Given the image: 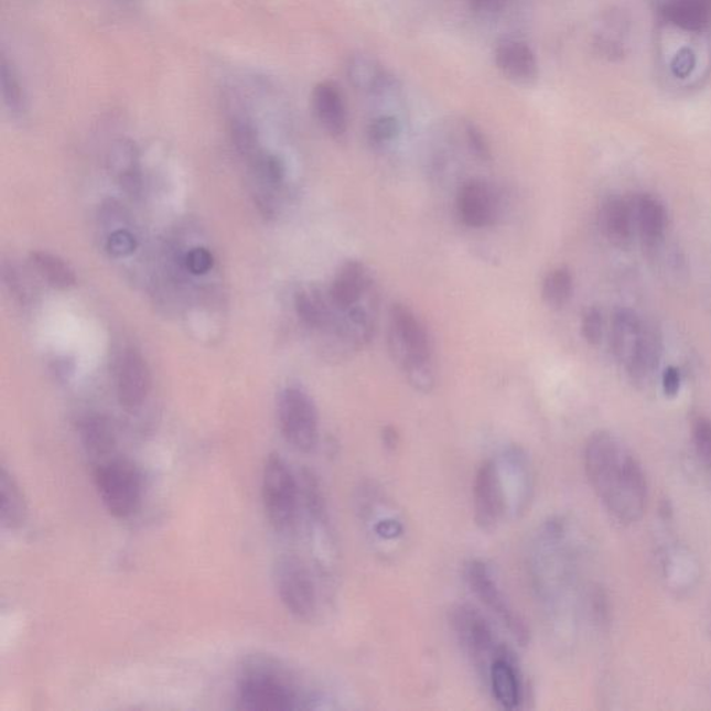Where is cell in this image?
I'll return each mask as SVG.
<instances>
[{
  "instance_id": "cell-30",
  "label": "cell",
  "mask_w": 711,
  "mask_h": 711,
  "mask_svg": "<svg viewBox=\"0 0 711 711\" xmlns=\"http://www.w3.org/2000/svg\"><path fill=\"white\" fill-rule=\"evenodd\" d=\"M464 137H466L470 152H472L475 158L480 159L481 162H489V160H492L488 139H486L484 132L481 131L474 122L467 121L466 125H464Z\"/></svg>"
},
{
  "instance_id": "cell-11",
  "label": "cell",
  "mask_w": 711,
  "mask_h": 711,
  "mask_svg": "<svg viewBox=\"0 0 711 711\" xmlns=\"http://www.w3.org/2000/svg\"><path fill=\"white\" fill-rule=\"evenodd\" d=\"M509 499L496 460H485L474 481V520L485 532L495 531L506 516Z\"/></svg>"
},
{
  "instance_id": "cell-31",
  "label": "cell",
  "mask_w": 711,
  "mask_h": 711,
  "mask_svg": "<svg viewBox=\"0 0 711 711\" xmlns=\"http://www.w3.org/2000/svg\"><path fill=\"white\" fill-rule=\"evenodd\" d=\"M581 333L590 345H597L603 336V317L597 308H588L582 314Z\"/></svg>"
},
{
  "instance_id": "cell-28",
  "label": "cell",
  "mask_w": 711,
  "mask_h": 711,
  "mask_svg": "<svg viewBox=\"0 0 711 711\" xmlns=\"http://www.w3.org/2000/svg\"><path fill=\"white\" fill-rule=\"evenodd\" d=\"M295 309L299 319L308 327L322 328L330 323L327 303L314 292H299L295 298Z\"/></svg>"
},
{
  "instance_id": "cell-7",
  "label": "cell",
  "mask_w": 711,
  "mask_h": 711,
  "mask_svg": "<svg viewBox=\"0 0 711 711\" xmlns=\"http://www.w3.org/2000/svg\"><path fill=\"white\" fill-rule=\"evenodd\" d=\"M277 413L283 440L298 452L312 453L319 443V413L309 394L298 387L283 389Z\"/></svg>"
},
{
  "instance_id": "cell-13",
  "label": "cell",
  "mask_w": 711,
  "mask_h": 711,
  "mask_svg": "<svg viewBox=\"0 0 711 711\" xmlns=\"http://www.w3.org/2000/svg\"><path fill=\"white\" fill-rule=\"evenodd\" d=\"M633 20L623 9L612 8L601 14L591 35L592 52L603 61L616 63L629 55Z\"/></svg>"
},
{
  "instance_id": "cell-5",
  "label": "cell",
  "mask_w": 711,
  "mask_h": 711,
  "mask_svg": "<svg viewBox=\"0 0 711 711\" xmlns=\"http://www.w3.org/2000/svg\"><path fill=\"white\" fill-rule=\"evenodd\" d=\"M261 499L271 527L280 534H291L297 527L301 507V485L286 460L271 453L261 477Z\"/></svg>"
},
{
  "instance_id": "cell-24",
  "label": "cell",
  "mask_w": 711,
  "mask_h": 711,
  "mask_svg": "<svg viewBox=\"0 0 711 711\" xmlns=\"http://www.w3.org/2000/svg\"><path fill=\"white\" fill-rule=\"evenodd\" d=\"M644 327L645 324L640 322L638 315L628 309H620L614 313L612 346L614 355L624 363V366L629 360V357L633 356L640 335H643Z\"/></svg>"
},
{
  "instance_id": "cell-1",
  "label": "cell",
  "mask_w": 711,
  "mask_h": 711,
  "mask_svg": "<svg viewBox=\"0 0 711 711\" xmlns=\"http://www.w3.org/2000/svg\"><path fill=\"white\" fill-rule=\"evenodd\" d=\"M585 470L604 509L622 524L638 521L648 502V486L638 460L608 432H596L585 446Z\"/></svg>"
},
{
  "instance_id": "cell-10",
  "label": "cell",
  "mask_w": 711,
  "mask_h": 711,
  "mask_svg": "<svg viewBox=\"0 0 711 711\" xmlns=\"http://www.w3.org/2000/svg\"><path fill=\"white\" fill-rule=\"evenodd\" d=\"M464 577H466L470 590L505 625L513 638L523 646L527 645L529 643L527 624L511 606V603L507 601L489 567L481 560L468 561Z\"/></svg>"
},
{
  "instance_id": "cell-37",
  "label": "cell",
  "mask_w": 711,
  "mask_h": 711,
  "mask_svg": "<svg viewBox=\"0 0 711 711\" xmlns=\"http://www.w3.org/2000/svg\"><path fill=\"white\" fill-rule=\"evenodd\" d=\"M681 387V374L676 367L666 368L665 374H662V389L667 397H676L680 392Z\"/></svg>"
},
{
  "instance_id": "cell-22",
  "label": "cell",
  "mask_w": 711,
  "mask_h": 711,
  "mask_svg": "<svg viewBox=\"0 0 711 711\" xmlns=\"http://www.w3.org/2000/svg\"><path fill=\"white\" fill-rule=\"evenodd\" d=\"M29 516V507L18 481L7 467L0 474V521L8 529H19L24 526Z\"/></svg>"
},
{
  "instance_id": "cell-21",
  "label": "cell",
  "mask_w": 711,
  "mask_h": 711,
  "mask_svg": "<svg viewBox=\"0 0 711 711\" xmlns=\"http://www.w3.org/2000/svg\"><path fill=\"white\" fill-rule=\"evenodd\" d=\"M488 681L492 694L497 703L505 709H516L521 702L520 672L513 660L509 650L497 656L489 667Z\"/></svg>"
},
{
  "instance_id": "cell-17",
  "label": "cell",
  "mask_w": 711,
  "mask_h": 711,
  "mask_svg": "<svg viewBox=\"0 0 711 711\" xmlns=\"http://www.w3.org/2000/svg\"><path fill=\"white\" fill-rule=\"evenodd\" d=\"M460 220L472 228L491 226L496 216L494 191L483 180H470L457 194Z\"/></svg>"
},
{
  "instance_id": "cell-35",
  "label": "cell",
  "mask_w": 711,
  "mask_h": 711,
  "mask_svg": "<svg viewBox=\"0 0 711 711\" xmlns=\"http://www.w3.org/2000/svg\"><path fill=\"white\" fill-rule=\"evenodd\" d=\"M213 255L205 248L191 249L185 258V266L194 276H205L213 269Z\"/></svg>"
},
{
  "instance_id": "cell-12",
  "label": "cell",
  "mask_w": 711,
  "mask_h": 711,
  "mask_svg": "<svg viewBox=\"0 0 711 711\" xmlns=\"http://www.w3.org/2000/svg\"><path fill=\"white\" fill-rule=\"evenodd\" d=\"M347 82L357 93L376 100L397 99L402 95L399 79L376 57L353 53L345 64Z\"/></svg>"
},
{
  "instance_id": "cell-6",
  "label": "cell",
  "mask_w": 711,
  "mask_h": 711,
  "mask_svg": "<svg viewBox=\"0 0 711 711\" xmlns=\"http://www.w3.org/2000/svg\"><path fill=\"white\" fill-rule=\"evenodd\" d=\"M96 489L106 510L116 518L137 513L143 496V480L136 464L126 457L105 460L96 468Z\"/></svg>"
},
{
  "instance_id": "cell-23",
  "label": "cell",
  "mask_w": 711,
  "mask_h": 711,
  "mask_svg": "<svg viewBox=\"0 0 711 711\" xmlns=\"http://www.w3.org/2000/svg\"><path fill=\"white\" fill-rule=\"evenodd\" d=\"M79 437L85 451L94 459L109 456L116 448V431L104 416H88L79 425Z\"/></svg>"
},
{
  "instance_id": "cell-3",
  "label": "cell",
  "mask_w": 711,
  "mask_h": 711,
  "mask_svg": "<svg viewBox=\"0 0 711 711\" xmlns=\"http://www.w3.org/2000/svg\"><path fill=\"white\" fill-rule=\"evenodd\" d=\"M303 698L292 677L274 660L252 656L239 668L237 708L245 711H290Z\"/></svg>"
},
{
  "instance_id": "cell-38",
  "label": "cell",
  "mask_w": 711,
  "mask_h": 711,
  "mask_svg": "<svg viewBox=\"0 0 711 711\" xmlns=\"http://www.w3.org/2000/svg\"><path fill=\"white\" fill-rule=\"evenodd\" d=\"M383 437L385 445L392 449L398 445V434L394 427H387V429L384 430Z\"/></svg>"
},
{
  "instance_id": "cell-15",
  "label": "cell",
  "mask_w": 711,
  "mask_h": 711,
  "mask_svg": "<svg viewBox=\"0 0 711 711\" xmlns=\"http://www.w3.org/2000/svg\"><path fill=\"white\" fill-rule=\"evenodd\" d=\"M151 387L152 377L147 360L138 352L128 351L117 376V398L120 405L127 410L141 408Z\"/></svg>"
},
{
  "instance_id": "cell-18",
  "label": "cell",
  "mask_w": 711,
  "mask_h": 711,
  "mask_svg": "<svg viewBox=\"0 0 711 711\" xmlns=\"http://www.w3.org/2000/svg\"><path fill=\"white\" fill-rule=\"evenodd\" d=\"M631 203H633L635 231L639 234L646 249H657L665 238L667 228L665 205L649 194L634 196Z\"/></svg>"
},
{
  "instance_id": "cell-14",
  "label": "cell",
  "mask_w": 711,
  "mask_h": 711,
  "mask_svg": "<svg viewBox=\"0 0 711 711\" xmlns=\"http://www.w3.org/2000/svg\"><path fill=\"white\" fill-rule=\"evenodd\" d=\"M494 62L502 77L517 87H532L539 78V63L526 41L502 39L496 42Z\"/></svg>"
},
{
  "instance_id": "cell-16",
  "label": "cell",
  "mask_w": 711,
  "mask_h": 711,
  "mask_svg": "<svg viewBox=\"0 0 711 711\" xmlns=\"http://www.w3.org/2000/svg\"><path fill=\"white\" fill-rule=\"evenodd\" d=\"M312 109L319 125L331 138L342 139L349 130L346 101L334 82H322L312 90Z\"/></svg>"
},
{
  "instance_id": "cell-29",
  "label": "cell",
  "mask_w": 711,
  "mask_h": 711,
  "mask_svg": "<svg viewBox=\"0 0 711 711\" xmlns=\"http://www.w3.org/2000/svg\"><path fill=\"white\" fill-rule=\"evenodd\" d=\"M402 132V121L392 114L374 117L367 128V138L374 148H384L398 139Z\"/></svg>"
},
{
  "instance_id": "cell-33",
  "label": "cell",
  "mask_w": 711,
  "mask_h": 711,
  "mask_svg": "<svg viewBox=\"0 0 711 711\" xmlns=\"http://www.w3.org/2000/svg\"><path fill=\"white\" fill-rule=\"evenodd\" d=\"M137 239L130 231L127 229H119L110 235L108 243H106V249L115 258H127V256L132 255L137 250Z\"/></svg>"
},
{
  "instance_id": "cell-19",
  "label": "cell",
  "mask_w": 711,
  "mask_h": 711,
  "mask_svg": "<svg viewBox=\"0 0 711 711\" xmlns=\"http://www.w3.org/2000/svg\"><path fill=\"white\" fill-rule=\"evenodd\" d=\"M370 286L371 280L365 265L357 260L346 261L330 288V302L340 312H347L359 306L362 297Z\"/></svg>"
},
{
  "instance_id": "cell-4",
  "label": "cell",
  "mask_w": 711,
  "mask_h": 711,
  "mask_svg": "<svg viewBox=\"0 0 711 711\" xmlns=\"http://www.w3.org/2000/svg\"><path fill=\"white\" fill-rule=\"evenodd\" d=\"M389 347L410 385L421 392H430L435 385L430 335L405 304L397 303L390 309Z\"/></svg>"
},
{
  "instance_id": "cell-26",
  "label": "cell",
  "mask_w": 711,
  "mask_h": 711,
  "mask_svg": "<svg viewBox=\"0 0 711 711\" xmlns=\"http://www.w3.org/2000/svg\"><path fill=\"white\" fill-rule=\"evenodd\" d=\"M31 263L39 274L57 290H68L76 286L77 278L72 267L55 255L34 252L31 255Z\"/></svg>"
},
{
  "instance_id": "cell-9",
  "label": "cell",
  "mask_w": 711,
  "mask_h": 711,
  "mask_svg": "<svg viewBox=\"0 0 711 711\" xmlns=\"http://www.w3.org/2000/svg\"><path fill=\"white\" fill-rule=\"evenodd\" d=\"M451 627L464 654L474 665L488 674L492 661L507 649L497 644L494 628L477 608L459 604L451 612Z\"/></svg>"
},
{
  "instance_id": "cell-2",
  "label": "cell",
  "mask_w": 711,
  "mask_h": 711,
  "mask_svg": "<svg viewBox=\"0 0 711 711\" xmlns=\"http://www.w3.org/2000/svg\"><path fill=\"white\" fill-rule=\"evenodd\" d=\"M656 23L655 64L661 84L676 94L702 88L711 77V31Z\"/></svg>"
},
{
  "instance_id": "cell-8",
  "label": "cell",
  "mask_w": 711,
  "mask_h": 711,
  "mask_svg": "<svg viewBox=\"0 0 711 711\" xmlns=\"http://www.w3.org/2000/svg\"><path fill=\"white\" fill-rule=\"evenodd\" d=\"M276 591L293 617L309 622L317 612V592L312 573L298 556H281L272 570Z\"/></svg>"
},
{
  "instance_id": "cell-27",
  "label": "cell",
  "mask_w": 711,
  "mask_h": 711,
  "mask_svg": "<svg viewBox=\"0 0 711 711\" xmlns=\"http://www.w3.org/2000/svg\"><path fill=\"white\" fill-rule=\"evenodd\" d=\"M573 295V276L565 267L550 271L545 278L542 298L548 306L561 309Z\"/></svg>"
},
{
  "instance_id": "cell-32",
  "label": "cell",
  "mask_w": 711,
  "mask_h": 711,
  "mask_svg": "<svg viewBox=\"0 0 711 711\" xmlns=\"http://www.w3.org/2000/svg\"><path fill=\"white\" fill-rule=\"evenodd\" d=\"M693 443L699 457L711 464V421L700 417L693 422Z\"/></svg>"
},
{
  "instance_id": "cell-25",
  "label": "cell",
  "mask_w": 711,
  "mask_h": 711,
  "mask_svg": "<svg viewBox=\"0 0 711 711\" xmlns=\"http://www.w3.org/2000/svg\"><path fill=\"white\" fill-rule=\"evenodd\" d=\"M660 356V338L654 330L645 325L638 345H636L633 356L625 363V368H627L631 377L640 381V379H645L654 373L657 365H659Z\"/></svg>"
},
{
  "instance_id": "cell-36",
  "label": "cell",
  "mask_w": 711,
  "mask_h": 711,
  "mask_svg": "<svg viewBox=\"0 0 711 711\" xmlns=\"http://www.w3.org/2000/svg\"><path fill=\"white\" fill-rule=\"evenodd\" d=\"M510 0H468L470 10L478 18L492 19L507 8Z\"/></svg>"
},
{
  "instance_id": "cell-20",
  "label": "cell",
  "mask_w": 711,
  "mask_h": 711,
  "mask_svg": "<svg viewBox=\"0 0 711 711\" xmlns=\"http://www.w3.org/2000/svg\"><path fill=\"white\" fill-rule=\"evenodd\" d=\"M599 223L606 237L618 248H627L635 234L633 203L620 196L607 197L599 212Z\"/></svg>"
},
{
  "instance_id": "cell-34",
  "label": "cell",
  "mask_w": 711,
  "mask_h": 711,
  "mask_svg": "<svg viewBox=\"0 0 711 711\" xmlns=\"http://www.w3.org/2000/svg\"><path fill=\"white\" fill-rule=\"evenodd\" d=\"M2 78L4 100H7L9 108L15 111L21 110V105H23L21 89L18 79H15L13 72H10L7 62H3Z\"/></svg>"
}]
</instances>
